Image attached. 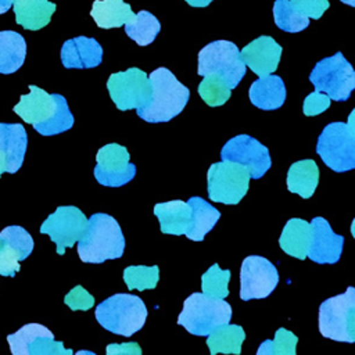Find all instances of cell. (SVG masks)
I'll return each instance as SVG.
<instances>
[{
	"label": "cell",
	"instance_id": "484cf974",
	"mask_svg": "<svg viewBox=\"0 0 355 355\" xmlns=\"http://www.w3.org/2000/svg\"><path fill=\"white\" fill-rule=\"evenodd\" d=\"M287 189L291 193L300 194L302 198H309L319 182V168L313 159H301L294 162L287 172Z\"/></svg>",
	"mask_w": 355,
	"mask_h": 355
},
{
	"label": "cell",
	"instance_id": "60d3db41",
	"mask_svg": "<svg viewBox=\"0 0 355 355\" xmlns=\"http://www.w3.org/2000/svg\"><path fill=\"white\" fill-rule=\"evenodd\" d=\"M293 7L306 18L319 19L329 8V0H290Z\"/></svg>",
	"mask_w": 355,
	"mask_h": 355
},
{
	"label": "cell",
	"instance_id": "e575fe53",
	"mask_svg": "<svg viewBox=\"0 0 355 355\" xmlns=\"http://www.w3.org/2000/svg\"><path fill=\"white\" fill-rule=\"evenodd\" d=\"M298 343L297 336L290 330L280 327L275 333L273 340H265L257 354L258 355H295V345Z\"/></svg>",
	"mask_w": 355,
	"mask_h": 355
},
{
	"label": "cell",
	"instance_id": "8992f818",
	"mask_svg": "<svg viewBox=\"0 0 355 355\" xmlns=\"http://www.w3.org/2000/svg\"><path fill=\"white\" fill-rule=\"evenodd\" d=\"M319 331L336 341H355V288L323 301L319 306Z\"/></svg>",
	"mask_w": 355,
	"mask_h": 355
},
{
	"label": "cell",
	"instance_id": "d6986e66",
	"mask_svg": "<svg viewBox=\"0 0 355 355\" xmlns=\"http://www.w3.org/2000/svg\"><path fill=\"white\" fill-rule=\"evenodd\" d=\"M28 136L21 123H0V154L6 161V172L15 173L24 162Z\"/></svg>",
	"mask_w": 355,
	"mask_h": 355
},
{
	"label": "cell",
	"instance_id": "6da1fadb",
	"mask_svg": "<svg viewBox=\"0 0 355 355\" xmlns=\"http://www.w3.org/2000/svg\"><path fill=\"white\" fill-rule=\"evenodd\" d=\"M148 79L151 98L146 105L136 110L137 115L150 123L168 122L179 115L189 101L190 90L164 67L153 71Z\"/></svg>",
	"mask_w": 355,
	"mask_h": 355
},
{
	"label": "cell",
	"instance_id": "30bf717a",
	"mask_svg": "<svg viewBox=\"0 0 355 355\" xmlns=\"http://www.w3.org/2000/svg\"><path fill=\"white\" fill-rule=\"evenodd\" d=\"M107 89L111 100L121 111L141 108L151 98L150 79L139 68L111 73L107 80Z\"/></svg>",
	"mask_w": 355,
	"mask_h": 355
},
{
	"label": "cell",
	"instance_id": "7402d4cb",
	"mask_svg": "<svg viewBox=\"0 0 355 355\" xmlns=\"http://www.w3.org/2000/svg\"><path fill=\"white\" fill-rule=\"evenodd\" d=\"M12 8L18 25L29 31H39L50 22L55 4L49 0H14Z\"/></svg>",
	"mask_w": 355,
	"mask_h": 355
},
{
	"label": "cell",
	"instance_id": "1f68e13d",
	"mask_svg": "<svg viewBox=\"0 0 355 355\" xmlns=\"http://www.w3.org/2000/svg\"><path fill=\"white\" fill-rule=\"evenodd\" d=\"M197 90L200 97L209 107H218L225 104L229 100L232 93L226 82L219 75H215V73L205 75L204 79L200 82Z\"/></svg>",
	"mask_w": 355,
	"mask_h": 355
},
{
	"label": "cell",
	"instance_id": "e0dca14e",
	"mask_svg": "<svg viewBox=\"0 0 355 355\" xmlns=\"http://www.w3.org/2000/svg\"><path fill=\"white\" fill-rule=\"evenodd\" d=\"M29 94H22L12 111L31 125L44 123L53 118L58 107V94H49L43 89L31 85Z\"/></svg>",
	"mask_w": 355,
	"mask_h": 355
},
{
	"label": "cell",
	"instance_id": "cb8c5ba5",
	"mask_svg": "<svg viewBox=\"0 0 355 355\" xmlns=\"http://www.w3.org/2000/svg\"><path fill=\"white\" fill-rule=\"evenodd\" d=\"M187 204L190 205L191 216L184 236L194 241H202L205 234L216 225L220 212L201 197H191Z\"/></svg>",
	"mask_w": 355,
	"mask_h": 355
},
{
	"label": "cell",
	"instance_id": "2e32d148",
	"mask_svg": "<svg viewBox=\"0 0 355 355\" xmlns=\"http://www.w3.org/2000/svg\"><path fill=\"white\" fill-rule=\"evenodd\" d=\"M282 55V46L270 36H259L240 51V57L259 78L270 75L277 69Z\"/></svg>",
	"mask_w": 355,
	"mask_h": 355
},
{
	"label": "cell",
	"instance_id": "83f0119b",
	"mask_svg": "<svg viewBox=\"0 0 355 355\" xmlns=\"http://www.w3.org/2000/svg\"><path fill=\"white\" fill-rule=\"evenodd\" d=\"M245 340V333L241 326L225 323L212 329L207 334V345L211 355L222 354H240L241 344Z\"/></svg>",
	"mask_w": 355,
	"mask_h": 355
},
{
	"label": "cell",
	"instance_id": "603a6c76",
	"mask_svg": "<svg viewBox=\"0 0 355 355\" xmlns=\"http://www.w3.org/2000/svg\"><path fill=\"white\" fill-rule=\"evenodd\" d=\"M154 215L159 220L164 234H184L191 216L190 205L182 200H172L154 205Z\"/></svg>",
	"mask_w": 355,
	"mask_h": 355
},
{
	"label": "cell",
	"instance_id": "f546056e",
	"mask_svg": "<svg viewBox=\"0 0 355 355\" xmlns=\"http://www.w3.org/2000/svg\"><path fill=\"white\" fill-rule=\"evenodd\" d=\"M275 24L284 32H300L309 25V18L300 14L290 0H276L273 3Z\"/></svg>",
	"mask_w": 355,
	"mask_h": 355
},
{
	"label": "cell",
	"instance_id": "d590c367",
	"mask_svg": "<svg viewBox=\"0 0 355 355\" xmlns=\"http://www.w3.org/2000/svg\"><path fill=\"white\" fill-rule=\"evenodd\" d=\"M0 237L11 245L17 254L18 259H26L33 250V239L32 236L21 226H7L0 232Z\"/></svg>",
	"mask_w": 355,
	"mask_h": 355
},
{
	"label": "cell",
	"instance_id": "74e56055",
	"mask_svg": "<svg viewBox=\"0 0 355 355\" xmlns=\"http://www.w3.org/2000/svg\"><path fill=\"white\" fill-rule=\"evenodd\" d=\"M72 349L64 348L62 341H55L49 330L36 336L28 345V355H72Z\"/></svg>",
	"mask_w": 355,
	"mask_h": 355
},
{
	"label": "cell",
	"instance_id": "bcb514c9",
	"mask_svg": "<svg viewBox=\"0 0 355 355\" xmlns=\"http://www.w3.org/2000/svg\"><path fill=\"white\" fill-rule=\"evenodd\" d=\"M3 172H6V161H4L3 155L0 154V176H1Z\"/></svg>",
	"mask_w": 355,
	"mask_h": 355
},
{
	"label": "cell",
	"instance_id": "7bdbcfd3",
	"mask_svg": "<svg viewBox=\"0 0 355 355\" xmlns=\"http://www.w3.org/2000/svg\"><path fill=\"white\" fill-rule=\"evenodd\" d=\"M107 355H140L141 349L137 343L108 344L105 348Z\"/></svg>",
	"mask_w": 355,
	"mask_h": 355
},
{
	"label": "cell",
	"instance_id": "4dcf8cb0",
	"mask_svg": "<svg viewBox=\"0 0 355 355\" xmlns=\"http://www.w3.org/2000/svg\"><path fill=\"white\" fill-rule=\"evenodd\" d=\"M123 280L128 290H151L155 288L159 280V268L144 266V265H132L123 270Z\"/></svg>",
	"mask_w": 355,
	"mask_h": 355
},
{
	"label": "cell",
	"instance_id": "ab89813d",
	"mask_svg": "<svg viewBox=\"0 0 355 355\" xmlns=\"http://www.w3.org/2000/svg\"><path fill=\"white\" fill-rule=\"evenodd\" d=\"M64 302L71 311H89L94 305V297L82 286H75L65 297Z\"/></svg>",
	"mask_w": 355,
	"mask_h": 355
},
{
	"label": "cell",
	"instance_id": "f35d334b",
	"mask_svg": "<svg viewBox=\"0 0 355 355\" xmlns=\"http://www.w3.org/2000/svg\"><path fill=\"white\" fill-rule=\"evenodd\" d=\"M19 269L17 251L0 237V275L12 277Z\"/></svg>",
	"mask_w": 355,
	"mask_h": 355
},
{
	"label": "cell",
	"instance_id": "ac0fdd59",
	"mask_svg": "<svg viewBox=\"0 0 355 355\" xmlns=\"http://www.w3.org/2000/svg\"><path fill=\"white\" fill-rule=\"evenodd\" d=\"M61 61L65 68H94L103 61V47L93 37L78 36L62 44Z\"/></svg>",
	"mask_w": 355,
	"mask_h": 355
},
{
	"label": "cell",
	"instance_id": "277c9868",
	"mask_svg": "<svg viewBox=\"0 0 355 355\" xmlns=\"http://www.w3.org/2000/svg\"><path fill=\"white\" fill-rule=\"evenodd\" d=\"M355 110L348 122H331L318 137L316 153L334 172H347L355 168Z\"/></svg>",
	"mask_w": 355,
	"mask_h": 355
},
{
	"label": "cell",
	"instance_id": "8d00e7d4",
	"mask_svg": "<svg viewBox=\"0 0 355 355\" xmlns=\"http://www.w3.org/2000/svg\"><path fill=\"white\" fill-rule=\"evenodd\" d=\"M46 331H49V329L39 323H29L22 326L15 333L7 336V341L10 344L11 352L14 355H28V345L32 343V340L36 336Z\"/></svg>",
	"mask_w": 355,
	"mask_h": 355
},
{
	"label": "cell",
	"instance_id": "d4e9b609",
	"mask_svg": "<svg viewBox=\"0 0 355 355\" xmlns=\"http://www.w3.org/2000/svg\"><path fill=\"white\" fill-rule=\"evenodd\" d=\"M90 15L97 26L103 29L118 28L135 18L130 6L123 0H96L93 3Z\"/></svg>",
	"mask_w": 355,
	"mask_h": 355
},
{
	"label": "cell",
	"instance_id": "4316f807",
	"mask_svg": "<svg viewBox=\"0 0 355 355\" xmlns=\"http://www.w3.org/2000/svg\"><path fill=\"white\" fill-rule=\"evenodd\" d=\"M26 43L22 35L14 31L0 32V73H12L25 61Z\"/></svg>",
	"mask_w": 355,
	"mask_h": 355
},
{
	"label": "cell",
	"instance_id": "9c48e42d",
	"mask_svg": "<svg viewBox=\"0 0 355 355\" xmlns=\"http://www.w3.org/2000/svg\"><path fill=\"white\" fill-rule=\"evenodd\" d=\"M250 179L248 168L241 164L226 159L215 162L207 173L208 197L214 202L239 204L248 191Z\"/></svg>",
	"mask_w": 355,
	"mask_h": 355
},
{
	"label": "cell",
	"instance_id": "5bb4252c",
	"mask_svg": "<svg viewBox=\"0 0 355 355\" xmlns=\"http://www.w3.org/2000/svg\"><path fill=\"white\" fill-rule=\"evenodd\" d=\"M220 158L247 166L252 179H261L272 165L268 147L248 135L229 139L220 150Z\"/></svg>",
	"mask_w": 355,
	"mask_h": 355
},
{
	"label": "cell",
	"instance_id": "7c38bea8",
	"mask_svg": "<svg viewBox=\"0 0 355 355\" xmlns=\"http://www.w3.org/2000/svg\"><path fill=\"white\" fill-rule=\"evenodd\" d=\"M279 283L276 266L259 255H248L240 269V298L250 301L268 297Z\"/></svg>",
	"mask_w": 355,
	"mask_h": 355
},
{
	"label": "cell",
	"instance_id": "52a82bcc",
	"mask_svg": "<svg viewBox=\"0 0 355 355\" xmlns=\"http://www.w3.org/2000/svg\"><path fill=\"white\" fill-rule=\"evenodd\" d=\"M245 72L247 67L240 57V50L229 40L211 42L198 53L197 73L219 75L230 90L240 83Z\"/></svg>",
	"mask_w": 355,
	"mask_h": 355
},
{
	"label": "cell",
	"instance_id": "44dd1931",
	"mask_svg": "<svg viewBox=\"0 0 355 355\" xmlns=\"http://www.w3.org/2000/svg\"><path fill=\"white\" fill-rule=\"evenodd\" d=\"M311 223L300 218H291L283 227V232L279 239V245L286 254L297 259H305L311 245Z\"/></svg>",
	"mask_w": 355,
	"mask_h": 355
},
{
	"label": "cell",
	"instance_id": "d6a6232c",
	"mask_svg": "<svg viewBox=\"0 0 355 355\" xmlns=\"http://www.w3.org/2000/svg\"><path fill=\"white\" fill-rule=\"evenodd\" d=\"M73 125V115L69 111L68 103L64 96L58 94V107L51 119L44 123L33 125L35 130L42 136H53L71 129Z\"/></svg>",
	"mask_w": 355,
	"mask_h": 355
},
{
	"label": "cell",
	"instance_id": "4fadbf2b",
	"mask_svg": "<svg viewBox=\"0 0 355 355\" xmlns=\"http://www.w3.org/2000/svg\"><path fill=\"white\" fill-rule=\"evenodd\" d=\"M126 147L110 143L101 147L96 154V180L108 187H119L129 183L136 175V165L129 162Z\"/></svg>",
	"mask_w": 355,
	"mask_h": 355
},
{
	"label": "cell",
	"instance_id": "b9f144b4",
	"mask_svg": "<svg viewBox=\"0 0 355 355\" xmlns=\"http://www.w3.org/2000/svg\"><path fill=\"white\" fill-rule=\"evenodd\" d=\"M330 97L322 92H312L304 100L302 111L306 116H315L324 112L330 107Z\"/></svg>",
	"mask_w": 355,
	"mask_h": 355
},
{
	"label": "cell",
	"instance_id": "ffe728a7",
	"mask_svg": "<svg viewBox=\"0 0 355 355\" xmlns=\"http://www.w3.org/2000/svg\"><path fill=\"white\" fill-rule=\"evenodd\" d=\"M250 101L261 110H277L284 104L286 87L277 75H266L251 83L248 90Z\"/></svg>",
	"mask_w": 355,
	"mask_h": 355
},
{
	"label": "cell",
	"instance_id": "8fae6325",
	"mask_svg": "<svg viewBox=\"0 0 355 355\" xmlns=\"http://www.w3.org/2000/svg\"><path fill=\"white\" fill-rule=\"evenodd\" d=\"M87 227V218L85 214L72 205L58 207L40 226L42 234H49L51 241L57 245V254L64 255L65 248L73 244L83 236Z\"/></svg>",
	"mask_w": 355,
	"mask_h": 355
},
{
	"label": "cell",
	"instance_id": "f6af8a7d",
	"mask_svg": "<svg viewBox=\"0 0 355 355\" xmlns=\"http://www.w3.org/2000/svg\"><path fill=\"white\" fill-rule=\"evenodd\" d=\"M12 3H14V0H0V14L7 12L11 8Z\"/></svg>",
	"mask_w": 355,
	"mask_h": 355
},
{
	"label": "cell",
	"instance_id": "f1b7e54d",
	"mask_svg": "<svg viewBox=\"0 0 355 355\" xmlns=\"http://www.w3.org/2000/svg\"><path fill=\"white\" fill-rule=\"evenodd\" d=\"M159 21L148 11H139L133 19L125 24L126 35L133 39L139 46H147L153 43L159 33Z\"/></svg>",
	"mask_w": 355,
	"mask_h": 355
},
{
	"label": "cell",
	"instance_id": "5b68a950",
	"mask_svg": "<svg viewBox=\"0 0 355 355\" xmlns=\"http://www.w3.org/2000/svg\"><path fill=\"white\" fill-rule=\"evenodd\" d=\"M232 306L223 298L193 293L183 302L178 324L194 336H207L212 329L229 323Z\"/></svg>",
	"mask_w": 355,
	"mask_h": 355
},
{
	"label": "cell",
	"instance_id": "7a4b0ae2",
	"mask_svg": "<svg viewBox=\"0 0 355 355\" xmlns=\"http://www.w3.org/2000/svg\"><path fill=\"white\" fill-rule=\"evenodd\" d=\"M125 237L118 222L107 214H94L87 219V227L78 240L80 261L101 263L123 255Z\"/></svg>",
	"mask_w": 355,
	"mask_h": 355
},
{
	"label": "cell",
	"instance_id": "9a60e30c",
	"mask_svg": "<svg viewBox=\"0 0 355 355\" xmlns=\"http://www.w3.org/2000/svg\"><path fill=\"white\" fill-rule=\"evenodd\" d=\"M311 226L312 240L306 257L316 263H336L343 252L344 237L334 233L322 216H315Z\"/></svg>",
	"mask_w": 355,
	"mask_h": 355
},
{
	"label": "cell",
	"instance_id": "ee69618b",
	"mask_svg": "<svg viewBox=\"0 0 355 355\" xmlns=\"http://www.w3.org/2000/svg\"><path fill=\"white\" fill-rule=\"evenodd\" d=\"M187 1L191 7H207L212 0H184Z\"/></svg>",
	"mask_w": 355,
	"mask_h": 355
},
{
	"label": "cell",
	"instance_id": "7dc6e473",
	"mask_svg": "<svg viewBox=\"0 0 355 355\" xmlns=\"http://www.w3.org/2000/svg\"><path fill=\"white\" fill-rule=\"evenodd\" d=\"M340 1H343V3H345V4H348V6H351V7L355 6V0H340Z\"/></svg>",
	"mask_w": 355,
	"mask_h": 355
},
{
	"label": "cell",
	"instance_id": "ba28073f",
	"mask_svg": "<svg viewBox=\"0 0 355 355\" xmlns=\"http://www.w3.org/2000/svg\"><path fill=\"white\" fill-rule=\"evenodd\" d=\"M315 90L322 92L334 101H347L355 87V72L343 53L337 51L316 62L311 75Z\"/></svg>",
	"mask_w": 355,
	"mask_h": 355
},
{
	"label": "cell",
	"instance_id": "836d02e7",
	"mask_svg": "<svg viewBox=\"0 0 355 355\" xmlns=\"http://www.w3.org/2000/svg\"><path fill=\"white\" fill-rule=\"evenodd\" d=\"M230 280V270H223L218 263H214L202 276H201V290L202 294L226 298L229 295L227 283Z\"/></svg>",
	"mask_w": 355,
	"mask_h": 355
},
{
	"label": "cell",
	"instance_id": "3957f363",
	"mask_svg": "<svg viewBox=\"0 0 355 355\" xmlns=\"http://www.w3.org/2000/svg\"><path fill=\"white\" fill-rule=\"evenodd\" d=\"M147 318L143 300L133 294L119 293L108 297L96 308V319L105 330L130 337L139 331Z\"/></svg>",
	"mask_w": 355,
	"mask_h": 355
}]
</instances>
